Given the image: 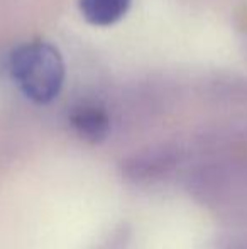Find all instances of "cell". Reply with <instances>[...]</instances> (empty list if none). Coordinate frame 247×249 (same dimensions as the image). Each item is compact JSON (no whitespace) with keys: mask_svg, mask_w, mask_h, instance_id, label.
<instances>
[{"mask_svg":"<svg viewBox=\"0 0 247 249\" xmlns=\"http://www.w3.org/2000/svg\"><path fill=\"white\" fill-rule=\"evenodd\" d=\"M73 129L90 142H100L110 132V119L105 108L93 102L76 105L69 114Z\"/></svg>","mask_w":247,"mask_h":249,"instance_id":"7a4b0ae2","label":"cell"},{"mask_svg":"<svg viewBox=\"0 0 247 249\" xmlns=\"http://www.w3.org/2000/svg\"><path fill=\"white\" fill-rule=\"evenodd\" d=\"M10 71L24 95L36 104H49L60 95L65 63L49 43L33 41L19 46L10 58Z\"/></svg>","mask_w":247,"mask_h":249,"instance_id":"6da1fadb","label":"cell"},{"mask_svg":"<svg viewBox=\"0 0 247 249\" xmlns=\"http://www.w3.org/2000/svg\"><path fill=\"white\" fill-rule=\"evenodd\" d=\"M131 0H80L83 17L93 26H112L127 14Z\"/></svg>","mask_w":247,"mask_h":249,"instance_id":"3957f363","label":"cell"}]
</instances>
